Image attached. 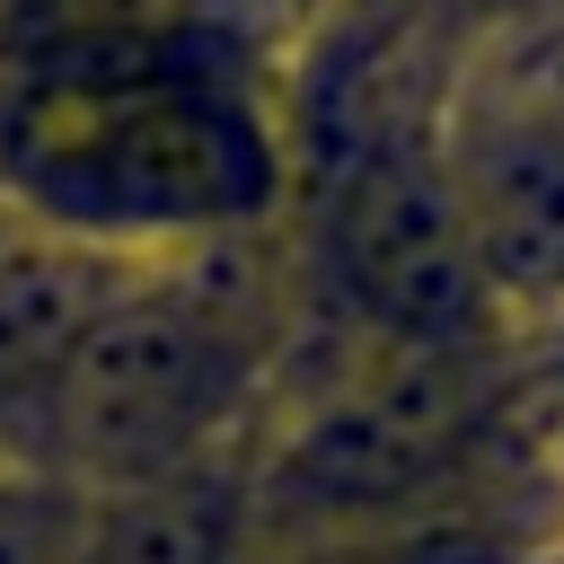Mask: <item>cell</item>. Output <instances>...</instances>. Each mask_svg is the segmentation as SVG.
Segmentation results:
<instances>
[{"label":"cell","instance_id":"2","mask_svg":"<svg viewBox=\"0 0 564 564\" xmlns=\"http://www.w3.org/2000/svg\"><path fill=\"white\" fill-rule=\"evenodd\" d=\"M229 247H185L115 273L106 308L88 317L44 405L35 432L44 476L106 494V485L185 476L247 449L256 432L247 405L264 379V308L220 273Z\"/></svg>","mask_w":564,"mask_h":564},{"label":"cell","instance_id":"5","mask_svg":"<svg viewBox=\"0 0 564 564\" xmlns=\"http://www.w3.org/2000/svg\"><path fill=\"white\" fill-rule=\"evenodd\" d=\"M115 273H123L115 256H88V247L0 212V458L35 467L44 405L79 352L88 317L106 308Z\"/></svg>","mask_w":564,"mask_h":564},{"label":"cell","instance_id":"6","mask_svg":"<svg viewBox=\"0 0 564 564\" xmlns=\"http://www.w3.org/2000/svg\"><path fill=\"white\" fill-rule=\"evenodd\" d=\"M79 502L88 494L44 467H0V564H70Z\"/></svg>","mask_w":564,"mask_h":564},{"label":"cell","instance_id":"3","mask_svg":"<svg viewBox=\"0 0 564 564\" xmlns=\"http://www.w3.org/2000/svg\"><path fill=\"white\" fill-rule=\"evenodd\" d=\"M467 361L379 352L370 370L335 379L326 397L291 405L273 432H247L238 485H247V538L256 529H361L405 520L449 494H467Z\"/></svg>","mask_w":564,"mask_h":564},{"label":"cell","instance_id":"8","mask_svg":"<svg viewBox=\"0 0 564 564\" xmlns=\"http://www.w3.org/2000/svg\"><path fill=\"white\" fill-rule=\"evenodd\" d=\"M0 467H18V458H0Z\"/></svg>","mask_w":564,"mask_h":564},{"label":"cell","instance_id":"7","mask_svg":"<svg viewBox=\"0 0 564 564\" xmlns=\"http://www.w3.org/2000/svg\"><path fill=\"white\" fill-rule=\"evenodd\" d=\"M555 414H564V308H555Z\"/></svg>","mask_w":564,"mask_h":564},{"label":"cell","instance_id":"4","mask_svg":"<svg viewBox=\"0 0 564 564\" xmlns=\"http://www.w3.org/2000/svg\"><path fill=\"white\" fill-rule=\"evenodd\" d=\"M458 229L502 308H564V97H494L441 150Z\"/></svg>","mask_w":564,"mask_h":564},{"label":"cell","instance_id":"1","mask_svg":"<svg viewBox=\"0 0 564 564\" xmlns=\"http://www.w3.org/2000/svg\"><path fill=\"white\" fill-rule=\"evenodd\" d=\"M282 123L203 44L53 53L0 106V203L115 264L229 247L282 212Z\"/></svg>","mask_w":564,"mask_h":564}]
</instances>
